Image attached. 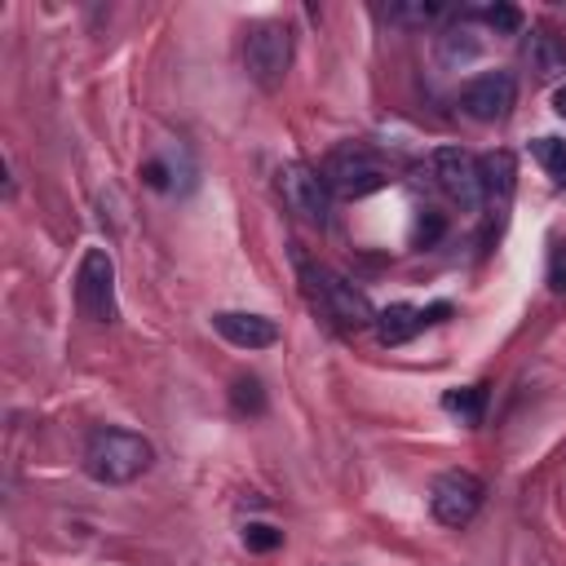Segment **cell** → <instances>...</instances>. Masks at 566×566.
Returning <instances> with one entry per match:
<instances>
[{"label": "cell", "mask_w": 566, "mask_h": 566, "mask_svg": "<svg viewBox=\"0 0 566 566\" xmlns=\"http://www.w3.org/2000/svg\"><path fill=\"white\" fill-rule=\"evenodd\" d=\"M155 464V447L150 438L133 433V429H119V424H102L88 433L84 442V473L102 486H124V482H137L146 469Z\"/></svg>", "instance_id": "obj_1"}, {"label": "cell", "mask_w": 566, "mask_h": 566, "mask_svg": "<svg viewBox=\"0 0 566 566\" xmlns=\"http://www.w3.org/2000/svg\"><path fill=\"white\" fill-rule=\"evenodd\" d=\"M301 283H305V296L340 327V332H363V327H376V310L367 301L363 287H354L345 274L318 265V261H301Z\"/></svg>", "instance_id": "obj_2"}, {"label": "cell", "mask_w": 566, "mask_h": 566, "mask_svg": "<svg viewBox=\"0 0 566 566\" xmlns=\"http://www.w3.org/2000/svg\"><path fill=\"white\" fill-rule=\"evenodd\" d=\"M318 172H323L327 190L340 195V199H363V195H371V190H380L389 181V164L367 142H340V146H332Z\"/></svg>", "instance_id": "obj_3"}, {"label": "cell", "mask_w": 566, "mask_h": 566, "mask_svg": "<svg viewBox=\"0 0 566 566\" xmlns=\"http://www.w3.org/2000/svg\"><path fill=\"white\" fill-rule=\"evenodd\" d=\"M243 66H248V75L265 93H274L283 84L287 66H292V31L283 22H256V27H248V35H243Z\"/></svg>", "instance_id": "obj_4"}, {"label": "cell", "mask_w": 566, "mask_h": 566, "mask_svg": "<svg viewBox=\"0 0 566 566\" xmlns=\"http://www.w3.org/2000/svg\"><path fill=\"white\" fill-rule=\"evenodd\" d=\"M274 190H279V199H283V208L292 217H301L310 226H327V217H332V190H327V181H323L318 168L292 159V164H283L274 172Z\"/></svg>", "instance_id": "obj_5"}, {"label": "cell", "mask_w": 566, "mask_h": 566, "mask_svg": "<svg viewBox=\"0 0 566 566\" xmlns=\"http://www.w3.org/2000/svg\"><path fill=\"white\" fill-rule=\"evenodd\" d=\"M75 305L88 323H115L119 305H115V261L106 248H88L80 270H75Z\"/></svg>", "instance_id": "obj_6"}, {"label": "cell", "mask_w": 566, "mask_h": 566, "mask_svg": "<svg viewBox=\"0 0 566 566\" xmlns=\"http://www.w3.org/2000/svg\"><path fill=\"white\" fill-rule=\"evenodd\" d=\"M482 500H486V486H482V478L469 473V469H447V473H438L433 486H429V513H433L442 526H451V531L469 526V522L478 517Z\"/></svg>", "instance_id": "obj_7"}, {"label": "cell", "mask_w": 566, "mask_h": 566, "mask_svg": "<svg viewBox=\"0 0 566 566\" xmlns=\"http://www.w3.org/2000/svg\"><path fill=\"white\" fill-rule=\"evenodd\" d=\"M429 172H433V186L460 203V208H478L482 203V159L469 155L464 146H438L429 155Z\"/></svg>", "instance_id": "obj_8"}, {"label": "cell", "mask_w": 566, "mask_h": 566, "mask_svg": "<svg viewBox=\"0 0 566 566\" xmlns=\"http://www.w3.org/2000/svg\"><path fill=\"white\" fill-rule=\"evenodd\" d=\"M517 102V80L509 71H482L473 80L460 84V111L478 124H495L513 111Z\"/></svg>", "instance_id": "obj_9"}, {"label": "cell", "mask_w": 566, "mask_h": 566, "mask_svg": "<svg viewBox=\"0 0 566 566\" xmlns=\"http://www.w3.org/2000/svg\"><path fill=\"white\" fill-rule=\"evenodd\" d=\"M447 314H451L447 301H438V305H429V310L398 301V305H389V310L376 314V336H380V345H407V340H416L429 323H438V318H447Z\"/></svg>", "instance_id": "obj_10"}, {"label": "cell", "mask_w": 566, "mask_h": 566, "mask_svg": "<svg viewBox=\"0 0 566 566\" xmlns=\"http://www.w3.org/2000/svg\"><path fill=\"white\" fill-rule=\"evenodd\" d=\"M212 327L234 349H270L279 340V323L265 318V314H248V310H217L212 314Z\"/></svg>", "instance_id": "obj_11"}, {"label": "cell", "mask_w": 566, "mask_h": 566, "mask_svg": "<svg viewBox=\"0 0 566 566\" xmlns=\"http://www.w3.org/2000/svg\"><path fill=\"white\" fill-rule=\"evenodd\" d=\"M522 57H526V66H531L539 80L566 75V40H562L557 31H548V27H531V31H526Z\"/></svg>", "instance_id": "obj_12"}, {"label": "cell", "mask_w": 566, "mask_h": 566, "mask_svg": "<svg viewBox=\"0 0 566 566\" xmlns=\"http://www.w3.org/2000/svg\"><path fill=\"white\" fill-rule=\"evenodd\" d=\"M482 35L473 31V13H464L455 27H447L442 35H438V57L447 62V66H464V62H473L478 53H482Z\"/></svg>", "instance_id": "obj_13"}, {"label": "cell", "mask_w": 566, "mask_h": 566, "mask_svg": "<svg viewBox=\"0 0 566 566\" xmlns=\"http://www.w3.org/2000/svg\"><path fill=\"white\" fill-rule=\"evenodd\" d=\"M513 177H517V168H513V155H509V150H491V155H482V199H491V203H509V195H513Z\"/></svg>", "instance_id": "obj_14"}, {"label": "cell", "mask_w": 566, "mask_h": 566, "mask_svg": "<svg viewBox=\"0 0 566 566\" xmlns=\"http://www.w3.org/2000/svg\"><path fill=\"white\" fill-rule=\"evenodd\" d=\"M442 407L451 416H460L464 424H478L482 411H486V385H464V389H447L442 394Z\"/></svg>", "instance_id": "obj_15"}, {"label": "cell", "mask_w": 566, "mask_h": 566, "mask_svg": "<svg viewBox=\"0 0 566 566\" xmlns=\"http://www.w3.org/2000/svg\"><path fill=\"white\" fill-rule=\"evenodd\" d=\"M531 155H535V159H539V168H544V172H553L557 181L566 177V137L544 133V137H535V142H531Z\"/></svg>", "instance_id": "obj_16"}, {"label": "cell", "mask_w": 566, "mask_h": 566, "mask_svg": "<svg viewBox=\"0 0 566 566\" xmlns=\"http://www.w3.org/2000/svg\"><path fill=\"white\" fill-rule=\"evenodd\" d=\"M385 18L398 22V27H424V22L442 18V4H424V0H416V4H389Z\"/></svg>", "instance_id": "obj_17"}, {"label": "cell", "mask_w": 566, "mask_h": 566, "mask_svg": "<svg viewBox=\"0 0 566 566\" xmlns=\"http://www.w3.org/2000/svg\"><path fill=\"white\" fill-rule=\"evenodd\" d=\"M473 18H482L495 35H513V31H522V9H513V4H486V9H473Z\"/></svg>", "instance_id": "obj_18"}, {"label": "cell", "mask_w": 566, "mask_h": 566, "mask_svg": "<svg viewBox=\"0 0 566 566\" xmlns=\"http://www.w3.org/2000/svg\"><path fill=\"white\" fill-rule=\"evenodd\" d=\"M230 402H234V411H243V416H261V411H265V394H261V380H252V376L234 380V389H230Z\"/></svg>", "instance_id": "obj_19"}, {"label": "cell", "mask_w": 566, "mask_h": 566, "mask_svg": "<svg viewBox=\"0 0 566 566\" xmlns=\"http://www.w3.org/2000/svg\"><path fill=\"white\" fill-rule=\"evenodd\" d=\"M243 544H248L252 553H270V548L283 544V531H274V526H265V522H248V526H243Z\"/></svg>", "instance_id": "obj_20"}, {"label": "cell", "mask_w": 566, "mask_h": 566, "mask_svg": "<svg viewBox=\"0 0 566 566\" xmlns=\"http://www.w3.org/2000/svg\"><path fill=\"white\" fill-rule=\"evenodd\" d=\"M548 287L553 292H566V239H557L548 248Z\"/></svg>", "instance_id": "obj_21"}, {"label": "cell", "mask_w": 566, "mask_h": 566, "mask_svg": "<svg viewBox=\"0 0 566 566\" xmlns=\"http://www.w3.org/2000/svg\"><path fill=\"white\" fill-rule=\"evenodd\" d=\"M553 111H557V115H562V119H566V84H562V88H557V93H553Z\"/></svg>", "instance_id": "obj_22"}, {"label": "cell", "mask_w": 566, "mask_h": 566, "mask_svg": "<svg viewBox=\"0 0 566 566\" xmlns=\"http://www.w3.org/2000/svg\"><path fill=\"white\" fill-rule=\"evenodd\" d=\"M562 181H566V177H562Z\"/></svg>", "instance_id": "obj_23"}]
</instances>
